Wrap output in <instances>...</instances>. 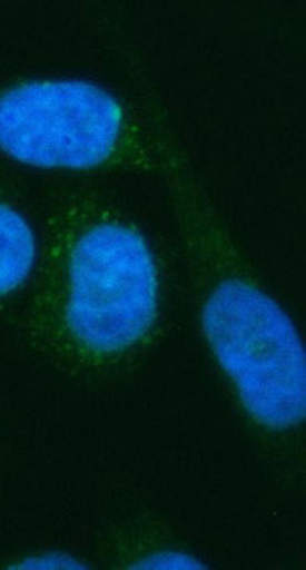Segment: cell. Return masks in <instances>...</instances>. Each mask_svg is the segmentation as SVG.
<instances>
[{"instance_id": "6da1fadb", "label": "cell", "mask_w": 306, "mask_h": 570, "mask_svg": "<svg viewBox=\"0 0 306 570\" xmlns=\"http://www.w3.org/2000/svg\"><path fill=\"white\" fill-rule=\"evenodd\" d=\"M201 324L217 363L257 424L277 432L302 424L305 351L284 309L225 265L205 282Z\"/></svg>"}, {"instance_id": "7a4b0ae2", "label": "cell", "mask_w": 306, "mask_h": 570, "mask_svg": "<svg viewBox=\"0 0 306 570\" xmlns=\"http://www.w3.org/2000/svg\"><path fill=\"white\" fill-rule=\"evenodd\" d=\"M63 285V322L86 355L130 354L155 330L158 266L142 233L127 220L103 217L78 233Z\"/></svg>"}, {"instance_id": "3957f363", "label": "cell", "mask_w": 306, "mask_h": 570, "mask_svg": "<svg viewBox=\"0 0 306 570\" xmlns=\"http://www.w3.org/2000/svg\"><path fill=\"white\" fill-rule=\"evenodd\" d=\"M135 134L122 104L90 82L49 79L0 94V149L33 167H100L130 153Z\"/></svg>"}, {"instance_id": "277c9868", "label": "cell", "mask_w": 306, "mask_h": 570, "mask_svg": "<svg viewBox=\"0 0 306 570\" xmlns=\"http://www.w3.org/2000/svg\"><path fill=\"white\" fill-rule=\"evenodd\" d=\"M36 257L32 232L20 214L0 204V296L17 289Z\"/></svg>"}, {"instance_id": "5b68a950", "label": "cell", "mask_w": 306, "mask_h": 570, "mask_svg": "<svg viewBox=\"0 0 306 570\" xmlns=\"http://www.w3.org/2000/svg\"><path fill=\"white\" fill-rule=\"evenodd\" d=\"M134 567H140V569H204L205 566L189 554L179 553V551H159V553L149 554Z\"/></svg>"}, {"instance_id": "8992f818", "label": "cell", "mask_w": 306, "mask_h": 570, "mask_svg": "<svg viewBox=\"0 0 306 570\" xmlns=\"http://www.w3.org/2000/svg\"><path fill=\"white\" fill-rule=\"evenodd\" d=\"M21 569H81L79 562L60 553L37 554L21 562Z\"/></svg>"}]
</instances>
